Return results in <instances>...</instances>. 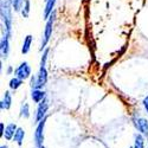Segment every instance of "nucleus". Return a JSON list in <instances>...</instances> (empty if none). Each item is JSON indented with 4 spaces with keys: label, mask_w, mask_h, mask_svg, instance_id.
<instances>
[{
    "label": "nucleus",
    "mask_w": 148,
    "mask_h": 148,
    "mask_svg": "<svg viewBox=\"0 0 148 148\" xmlns=\"http://www.w3.org/2000/svg\"><path fill=\"white\" fill-rule=\"evenodd\" d=\"M1 20L5 26V34L11 38L12 34V13H11V1L1 0Z\"/></svg>",
    "instance_id": "obj_1"
},
{
    "label": "nucleus",
    "mask_w": 148,
    "mask_h": 148,
    "mask_svg": "<svg viewBox=\"0 0 148 148\" xmlns=\"http://www.w3.org/2000/svg\"><path fill=\"white\" fill-rule=\"evenodd\" d=\"M55 16L56 13L52 12L51 16L47 18L46 25H45V30H44V36H43V40H42V50L46 46V44L50 40V37L52 34V26H53V21H55Z\"/></svg>",
    "instance_id": "obj_2"
},
{
    "label": "nucleus",
    "mask_w": 148,
    "mask_h": 148,
    "mask_svg": "<svg viewBox=\"0 0 148 148\" xmlns=\"http://www.w3.org/2000/svg\"><path fill=\"white\" fill-rule=\"evenodd\" d=\"M30 75H31V68H30L27 62H24V63H21L17 68V70H16V77H18L21 81L29 78Z\"/></svg>",
    "instance_id": "obj_3"
},
{
    "label": "nucleus",
    "mask_w": 148,
    "mask_h": 148,
    "mask_svg": "<svg viewBox=\"0 0 148 148\" xmlns=\"http://www.w3.org/2000/svg\"><path fill=\"white\" fill-rule=\"evenodd\" d=\"M47 81V71H46V68L45 65H40L39 68V72L37 75V85H36V89H39L42 88L43 85H45Z\"/></svg>",
    "instance_id": "obj_4"
},
{
    "label": "nucleus",
    "mask_w": 148,
    "mask_h": 148,
    "mask_svg": "<svg viewBox=\"0 0 148 148\" xmlns=\"http://www.w3.org/2000/svg\"><path fill=\"white\" fill-rule=\"evenodd\" d=\"M45 121H46V117L39 122L38 127H37V129H36V134H34V138H36V142H37V146H39V147H42V143H43V139H44V136H43V129H44Z\"/></svg>",
    "instance_id": "obj_5"
},
{
    "label": "nucleus",
    "mask_w": 148,
    "mask_h": 148,
    "mask_svg": "<svg viewBox=\"0 0 148 148\" xmlns=\"http://www.w3.org/2000/svg\"><path fill=\"white\" fill-rule=\"evenodd\" d=\"M134 125L138 128L139 132H141L143 135L148 136V121L145 119H134Z\"/></svg>",
    "instance_id": "obj_6"
},
{
    "label": "nucleus",
    "mask_w": 148,
    "mask_h": 148,
    "mask_svg": "<svg viewBox=\"0 0 148 148\" xmlns=\"http://www.w3.org/2000/svg\"><path fill=\"white\" fill-rule=\"evenodd\" d=\"M47 108H49V104H47V101L46 100H44L43 102L39 103L38 109H37V116H36V120L38 121V122H40L42 120L45 119V114L47 112Z\"/></svg>",
    "instance_id": "obj_7"
},
{
    "label": "nucleus",
    "mask_w": 148,
    "mask_h": 148,
    "mask_svg": "<svg viewBox=\"0 0 148 148\" xmlns=\"http://www.w3.org/2000/svg\"><path fill=\"white\" fill-rule=\"evenodd\" d=\"M8 37L3 33V37H1V42H0V51H1V56L3 58H6L7 55H8V50H10V46H8Z\"/></svg>",
    "instance_id": "obj_8"
},
{
    "label": "nucleus",
    "mask_w": 148,
    "mask_h": 148,
    "mask_svg": "<svg viewBox=\"0 0 148 148\" xmlns=\"http://www.w3.org/2000/svg\"><path fill=\"white\" fill-rule=\"evenodd\" d=\"M17 130H18L17 126H16V125H13V123H10V125L6 127L5 133H4L5 139L11 140L12 138H14V135H16V132H17Z\"/></svg>",
    "instance_id": "obj_9"
},
{
    "label": "nucleus",
    "mask_w": 148,
    "mask_h": 148,
    "mask_svg": "<svg viewBox=\"0 0 148 148\" xmlns=\"http://www.w3.org/2000/svg\"><path fill=\"white\" fill-rule=\"evenodd\" d=\"M31 97H32V100L36 103H40V102H43L45 100V92L39 90V89H34V90H32Z\"/></svg>",
    "instance_id": "obj_10"
},
{
    "label": "nucleus",
    "mask_w": 148,
    "mask_h": 148,
    "mask_svg": "<svg viewBox=\"0 0 148 148\" xmlns=\"http://www.w3.org/2000/svg\"><path fill=\"white\" fill-rule=\"evenodd\" d=\"M55 3H56V0H46V5H45V10H44V18L45 19H47L51 16Z\"/></svg>",
    "instance_id": "obj_11"
},
{
    "label": "nucleus",
    "mask_w": 148,
    "mask_h": 148,
    "mask_svg": "<svg viewBox=\"0 0 148 148\" xmlns=\"http://www.w3.org/2000/svg\"><path fill=\"white\" fill-rule=\"evenodd\" d=\"M31 43H32V36L29 34L26 36V38L24 39V44H23V47H21V52L25 55L30 51V47H31Z\"/></svg>",
    "instance_id": "obj_12"
},
{
    "label": "nucleus",
    "mask_w": 148,
    "mask_h": 148,
    "mask_svg": "<svg viewBox=\"0 0 148 148\" xmlns=\"http://www.w3.org/2000/svg\"><path fill=\"white\" fill-rule=\"evenodd\" d=\"M11 103H12V97H11V94H10V91H6V92H5V95H4L3 101H1V108H3V109H10Z\"/></svg>",
    "instance_id": "obj_13"
},
{
    "label": "nucleus",
    "mask_w": 148,
    "mask_h": 148,
    "mask_svg": "<svg viewBox=\"0 0 148 148\" xmlns=\"http://www.w3.org/2000/svg\"><path fill=\"white\" fill-rule=\"evenodd\" d=\"M24 135H25V132H24V129L18 128V130L16 132V135H14V141L18 145H21V142L24 140Z\"/></svg>",
    "instance_id": "obj_14"
},
{
    "label": "nucleus",
    "mask_w": 148,
    "mask_h": 148,
    "mask_svg": "<svg viewBox=\"0 0 148 148\" xmlns=\"http://www.w3.org/2000/svg\"><path fill=\"white\" fill-rule=\"evenodd\" d=\"M23 84V81L21 79H19L18 77H14V78H12L11 81H10V88L11 89H18L20 85Z\"/></svg>",
    "instance_id": "obj_15"
},
{
    "label": "nucleus",
    "mask_w": 148,
    "mask_h": 148,
    "mask_svg": "<svg viewBox=\"0 0 148 148\" xmlns=\"http://www.w3.org/2000/svg\"><path fill=\"white\" fill-rule=\"evenodd\" d=\"M10 1H11L12 7H13L14 11H17V12L20 11V8H21V6L24 4V0H10Z\"/></svg>",
    "instance_id": "obj_16"
},
{
    "label": "nucleus",
    "mask_w": 148,
    "mask_h": 148,
    "mask_svg": "<svg viewBox=\"0 0 148 148\" xmlns=\"http://www.w3.org/2000/svg\"><path fill=\"white\" fill-rule=\"evenodd\" d=\"M133 148H143V138L141 135H136L135 136V145Z\"/></svg>",
    "instance_id": "obj_17"
},
{
    "label": "nucleus",
    "mask_w": 148,
    "mask_h": 148,
    "mask_svg": "<svg viewBox=\"0 0 148 148\" xmlns=\"http://www.w3.org/2000/svg\"><path fill=\"white\" fill-rule=\"evenodd\" d=\"M20 115H21L23 117H25V119H27V117L30 116V113H29V104H27V103H24V104H23L21 110H20Z\"/></svg>",
    "instance_id": "obj_18"
},
{
    "label": "nucleus",
    "mask_w": 148,
    "mask_h": 148,
    "mask_svg": "<svg viewBox=\"0 0 148 148\" xmlns=\"http://www.w3.org/2000/svg\"><path fill=\"white\" fill-rule=\"evenodd\" d=\"M30 13V0H25V6L23 7V16L29 17Z\"/></svg>",
    "instance_id": "obj_19"
},
{
    "label": "nucleus",
    "mask_w": 148,
    "mask_h": 148,
    "mask_svg": "<svg viewBox=\"0 0 148 148\" xmlns=\"http://www.w3.org/2000/svg\"><path fill=\"white\" fill-rule=\"evenodd\" d=\"M143 106H145V108H146V110H147V113H148V96L143 100Z\"/></svg>",
    "instance_id": "obj_20"
},
{
    "label": "nucleus",
    "mask_w": 148,
    "mask_h": 148,
    "mask_svg": "<svg viewBox=\"0 0 148 148\" xmlns=\"http://www.w3.org/2000/svg\"><path fill=\"white\" fill-rule=\"evenodd\" d=\"M1 148H7V146H1Z\"/></svg>",
    "instance_id": "obj_21"
},
{
    "label": "nucleus",
    "mask_w": 148,
    "mask_h": 148,
    "mask_svg": "<svg viewBox=\"0 0 148 148\" xmlns=\"http://www.w3.org/2000/svg\"><path fill=\"white\" fill-rule=\"evenodd\" d=\"M40 148H44V147H40Z\"/></svg>",
    "instance_id": "obj_22"
}]
</instances>
